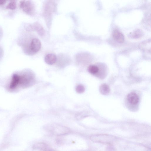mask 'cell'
Returning a JSON list of instances; mask_svg holds the SVG:
<instances>
[{"instance_id":"6da1fadb","label":"cell","mask_w":151,"mask_h":151,"mask_svg":"<svg viewBox=\"0 0 151 151\" xmlns=\"http://www.w3.org/2000/svg\"><path fill=\"white\" fill-rule=\"evenodd\" d=\"M34 76L29 71H22L14 73L9 84L8 89L14 91L30 86L32 83Z\"/></svg>"},{"instance_id":"7a4b0ae2","label":"cell","mask_w":151,"mask_h":151,"mask_svg":"<svg viewBox=\"0 0 151 151\" xmlns=\"http://www.w3.org/2000/svg\"><path fill=\"white\" fill-rule=\"evenodd\" d=\"M44 128L48 132L57 136L64 135L70 131L68 128L57 124H49L46 125Z\"/></svg>"},{"instance_id":"3957f363","label":"cell","mask_w":151,"mask_h":151,"mask_svg":"<svg viewBox=\"0 0 151 151\" xmlns=\"http://www.w3.org/2000/svg\"><path fill=\"white\" fill-rule=\"evenodd\" d=\"M90 139L94 142L110 144L115 140L116 138L109 135L99 134L92 135Z\"/></svg>"},{"instance_id":"277c9868","label":"cell","mask_w":151,"mask_h":151,"mask_svg":"<svg viewBox=\"0 0 151 151\" xmlns=\"http://www.w3.org/2000/svg\"><path fill=\"white\" fill-rule=\"evenodd\" d=\"M20 7L27 13L30 14L33 12L34 7L29 1H20Z\"/></svg>"},{"instance_id":"5b68a950","label":"cell","mask_w":151,"mask_h":151,"mask_svg":"<svg viewBox=\"0 0 151 151\" xmlns=\"http://www.w3.org/2000/svg\"><path fill=\"white\" fill-rule=\"evenodd\" d=\"M41 43L37 38H34L31 41L29 48L32 52L36 53L40 50L41 47Z\"/></svg>"},{"instance_id":"8992f818","label":"cell","mask_w":151,"mask_h":151,"mask_svg":"<svg viewBox=\"0 0 151 151\" xmlns=\"http://www.w3.org/2000/svg\"><path fill=\"white\" fill-rule=\"evenodd\" d=\"M57 60L56 56L53 53H49L47 54L45 57V63L49 65L54 64Z\"/></svg>"},{"instance_id":"52a82bcc","label":"cell","mask_w":151,"mask_h":151,"mask_svg":"<svg viewBox=\"0 0 151 151\" xmlns=\"http://www.w3.org/2000/svg\"><path fill=\"white\" fill-rule=\"evenodd\" d=\"M128 101L132 104H137L139 101V98L137 94L134 92L129 93L127 96Z\"/></svg>"},{"instance_id":"ba28073f","label":"cell","mask_w":151,"mask_h":151,"mask_svg":"<svg viewBox=\"0 0 151 151\" xmlns=\"http://www.w3.org/2000/svg\"><path fill=\"white\" fill-rule=\"evenodd\" d=\"M114 39L117 42L122 43L124 41V37L122 34L119 31L116 30L113 33Z\"/></svg>"},{"instance_id":"9c48e42d","label":"cell","mask_w":151,"mask_h":151,"mask_svg":"<svg viewBox=\"0 0 151 151\" xmlns=\"http://www.w3.org/2000/svg\"><path fill=\"white\" fill-rule=\"evenodd\" d=\"M49 147L48 145L43 142H38L33 146V149L40 151H46Z\"/></svg>"},{"instance_id":"30bf717a","label":"cell","mask_w":151,"mask_h":151,"mask_svg":"<svg viewBox=\"0 0 151 151\" xmlns=\"http://www.w3.org/2000/svg\"><path fill=\"white\" fill-rule=\"evenodd\" d=\"M99 91L102 94L106 95L110 91L109 86L106 84H103L100 86Z\"/></svg>"},{"instance_id":"8fae6325","label":"cell","mask_w":151,"mask_h":151,"mask_svg":"<svg viewBox=\"0 0 151 151\" xmlns=\"http://www.w3.org/2000/svg\"><path fill=\"white\" fill-rule=\"evenodd\" d=\"M88 71L92 74H96L99 71V68L96 65H89L88 68Z\"/></svg>"},{"instance_id":"7c38bea8","label":"cell","mask_w":151,"mask_h":151,"mask_svg":"<svg viewBox=\"0 0 151 151\" xmlns=\"http://www.w3.org/2000/svg\"><path fill=\"white\" fill-rule=\"evenodd\" d=\"M16 8V3L14 1H11L6 6V8L11 10L15 9Z\"/></svg>"},{"instance_id":"4fadbf2b","label":"cell","mask_w":151,"mask_h":151,"mask_svg":"<svg viewBox=\"0 0 151 151\" xmlns=\"http://www.w3.org/2000/svg\"><path fill=\"white\" fill-rule=\"evenodd\" d=\"M142 35V32L139 30H137L131 34V37L134 38H138L141 36Z\"/></svg>"},{"instance_id":"5bb4252c","label":"cell","mask_w":151,"mask_h":151,"mask_svg":"<svg viewBox=\"0 0 151 151\" xmlns=\"http://www.w3.org/2000/svg\"><path fill=\"white\" fill-rule=\"evenodd\" d=\"M85 90L84 87L81 85H78L77 86L76 88V92L78 93H83Z\"/></svg>"},{"instance_id":"9a60e30c","label":"cell","mask_w":151,"mask_h":151,"mask_svg":"<svg viewBox=\"0 0 151 151\" xmlns=\"http://www.w3.org/2000/svg\"><path fill=\"white\" fill-rule=\"evenodd\" d=\"M35 29L38 32L39 34H40L42 35L44 33V31L43 28L41 27V26L38 24H36L35 27Z\"/></svg>"},{"instance_id":"2e32d148","label":"cell","mask_w":151,"mask_h":151,"mask_svg":"<svg viewBox=\"0 0 151 151\" xmlns=\"http://www.w3.org/2000/svg\"><path fill=\"white\" fill-rule=\"evenodd\" d=\"M6 1L4 0H0V6L6 3Z\"/></svg>"},{"instance_id":"e0dca14e","label":"cell","mask_w":151,"mask_h":151,"mask_svg":"<svg viewBox=\"0 0 151 151\" xmlns=\"http://www.w3.org/2000/svg\"><path fill=\"white\" fill-rule=\"evenodd\" d=\"M46 151H57L49 147Z\"/></svg>"}]
</instances>
